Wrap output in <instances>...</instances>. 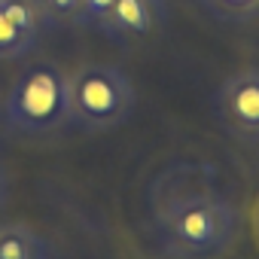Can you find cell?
Listing matches in <instances>:
<instances>
[{
  "mask_svg": "<svg viewBox=\"0 0 259 259\" xmlns=\"http://www.w3.org/2000/svg\"><path fill=\"white\" fill-rule=\"evenodd\" d=\"M238 207L217 189L198 192L153 210V229L171 259L223 256L238 235Z\"/></svg>",
  "mask_w": 259,
  "mask_h": 259,
  "instance_id": "cell-1",
  "label": "cell"
},
{
  "mask_svg": "<svg viewBox=\"0 0 259 259\" xmlns=\"http://www.w3.org/2000/svg\"><path fill=\"white\" fill-rule=\"evenodd\" d=\"M7 122L22 135H46L70 122V73L58 64H31L7 95Z\"/></svg>",
  "mask_w": 259,
  "mask_h": 259,
  "instance_id": "cell-2",
  "label": "cell"
},
{
  "mask_svg": "<svg viewBox=\"0 0 259 259\" xmlns=\"http://www.w3.org/2000/svg\"><path fill=\"white\" fill-rule=\"evenodd\" d=\"M135 82L113 64H82L70 73V119L89 132H110L132 119Z\"/></svg>",
  "mask_w": 259,
  "mask_h": 259,
  "instance_id": "cell-3",
  "label": "cell"
},
{
  "mask_svg": "<svg viewBox=\"0 0 259 259\" xmlns=\"http://www.w3.org/2000/svg\"><path fill=\"white\" fill-rule=\"evenodd\" d=\"M220 125L238 141H259V67L232 73L213 95Z\"/></svg>",
  "mask_w": 259,
  "mask_h": 259,
  "instance_id": "cell-4",
  "label": "cell"
},
{
  "mask_svg": "<svg viewBox=\"0 0 259 259\" xmlns=\"http://www.w3.org/2000/svg\"><path fill=\"white\" fill-rule=\"evenodd\" d=\"M159 19H162V0H113L98 31L116 43H132L138 37H147L159 25Z\"/></svg>",
  "mask_w": 259,
  "mask_h": 259,
  "instance_id": "cell-5",
  "label": "cell"
},
{
  "mask_svg": "<svg viewBox=\"0 0 259 259\" xmlns=\"http://www.w3.org/2000/svg\"><path fill=\"white\" fill-rule=\"evenodd\" d=\"M213 186V171L204 165H177L168 168L156 183H153V210H162L171 201L198 195V192H210Z\"/></svg>",
  "mask_w": 259,
  "mask_h": 259,
  "instance_id": "cell-6",
  "label": "cell"
},
{
  "mask_svg": "<svg viewBox=\"0 0 259 259\" xmlns=\"http://www.w3.org/2000/svg\"><path fill=\"white\" fill-rule=\"evenodd\" d=\"M0 259H46L43 238L25 223L0 226Z\"/></svg>",
  "mask_w": 259,
  "mask_h": 259,
  "instance_id": "cell-7",
  "label": "cell"
},
{
  "mask_svg": "<svg viewBox=\"0 0 259 259\" xmlns=\"http://www.w3.org/2000/svg\"><path fill=\"white\" fill-rule=\"evenodd\" d=\"M37 46V37L25 34L4 10H0V61H16L25 58Z\"/></svg>",
  "mask_w": 259,
  "mask_h": 259,
  "instance_id": "cell-8",
  "label": "cell"
},
{
  "mask_svg": "<svg viewBox=\"0 0 259 259\" xmlns=\"http://www.w3.org/2000/svg\"><path fill=\"white\" fill-rule=\"evenodd\" d=\"M0 10H4L25 34L40 40V31H43L46 19H43V13L37 7V0H0Z\"/></svg>",
  "mask_w": 259,
  "mask_h": 259,
  "instance_id": "cell-9",
  "label": "cell"
},
{
  "mask_svg": "<svg viewBox=\"0 0 259 259\" xmlns=\"http://www.w3.org/2000/svg\"><path fill=\"white\" fill-rule=\"evenodd\" d=\"M201 7L220 22H250L259 19V0H201Z\"/></svg>",
  "mask_w": 259,
  "mask_h": 259,
  "instance_id": "cell-10",
  "label": "cell"
},
{
  "mask_svg": "<svg viewBox=\"0 0 259 259\" xmlns=\"http://www.w3.org/2000/svg\"><path fill=\"white\" fill-rule=\"evenodd\" d=\"M110 7H113V0H79V10H76L73 22L82 28H98L104 22V16L110 13Z\"/></svg>",
  "mask_w": 259,
  "mask_h": 259,
  "instance_id": "cell-11",
  "label": "cell"
},
{
  "mask_svg": "<svg viewBox=\"0 0 259 259\" xmlns=\"http://www.w3.org/2000/svg\"><path fill=\"white\" fill-rule=\"evenodd\" d=\"M37 7H40L43 19L49 25V22H67V19H73L76 10H79V0H37Z\"/></svg>",
  "mask_w": 259,
  "mask_h": 259,
  "instance_id": "cell-12",
  "label": "cell"
},
{
  "mask_svg": "<svg viewBox=\"0 0 259 259\" xmlns=\"http://www.w3.org/2000/svg\"><path fill=\"white\" fill-rule=\"evenodd\" d=\"M7 195H10V177H7L4 165H0V207L7 204Z\"/></svg>",
  "mask_w": 259,
  "mask_h": 259,
  "instance_id": "cell-13",
  "label": "cell"
}]
</instances>
